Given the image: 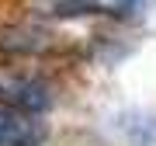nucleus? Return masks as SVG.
Listing matches in <instances>:
<instances>
[{
    "instance_id": "nucleus-1",
    "label": "nucleus",
    "mask_w": 156,
    "mask_h": 146,
    "mask_svg": "<svg viewBox=\"0 0 156 146\" xmlns=\"http://www.w3.org/2000/svg\"><path fill=\"white\" fill-rule=\"evenodd\" d=\"M38 14L52 17H80V14H104V17H125L139 7V0H31Z\"/></svg>"
},
{
    "instance_id": "nucleus-2",
    "label": "nucleus",
    "mask_w": 156,
    "mask_h": 146,
    "mask_svg": "<svg viewBox=\"0 0 156 146\" xmlns=\"http://www.w3.org/2000/svg\"><path fill=\"white\" fill-rule=\"evenodd\" d=\"M0 104L17 108V111H42L49 108V87L35 77H21V73H0Z\"/></svg>"
},
{
    "instance_id": "nucleus-3",
    "label": "nucleus",
    "mask_w": 156,
    "mask_h": 146,
    "mask_svg": "<svg viewBox=\"0 0 156 146\" xmlns=\"http://www.w3.org/2000/svg\"><path fill=\"white\" fill-rule=\"evenodd\" d=\"M0 49L11 56H45V52H56L59 42L42 24H11V28H0Z\"/></svg>"
},
{
    "instance_id": "nucleus-4",
    "label": "nucleus",
    "mask_w": 156,
    "mask_h": 146,
    "mask_svg": "<svg viewBox=\"0 0 156 146\" xmlns=\"http://www.w3.org/2000/svg\"><path fill=\"white\" fill-rule=\"evenodd\" d=\"M42 136L45 129L35 115L0 104V146H35Z\"/></svg>"
}]
</instances>
